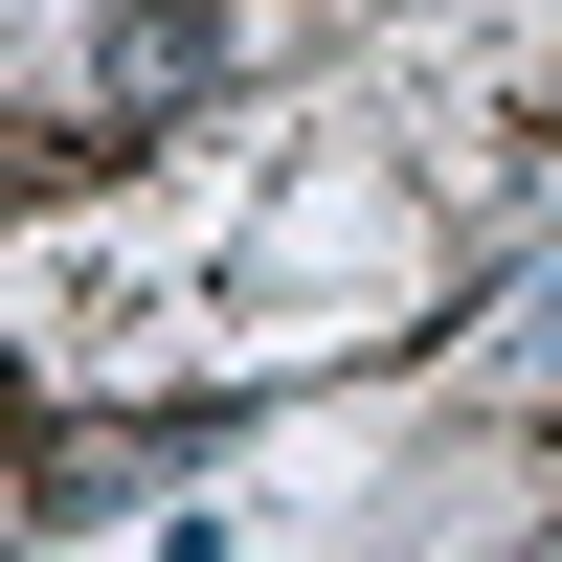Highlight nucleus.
<instances>
[{
	"mask_svg": "<svg viewBox=\"0 0 562 562\" xmlns=\"http://www.w3.org/2000/svg\"><path fill=\"white\" fill-rule=\"evenodd\" d=\"M518 360H562V270H540V293H518Z\"/></svg>",
	"mask_w": 562,
	"mask_h": 562,
	"instance_id": "nucleus-1",
	"label": "nucleus"
}]
</instances>
